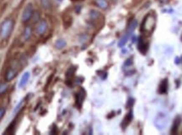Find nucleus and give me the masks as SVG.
<instances>
[{"instance_id":"nucleus-23","label":"nucleus","mask_w":182,"mask_h":135,"mask_svg":"<svg viewBox=\"0 0 182 135\" xmlns=\"http://www.w3.org/2000/svg\"><path fill=\"white\" fill-rule=\"evenodd\" d=\"M8 85L6 83H0V95H4L7 91Z\"/></svg>"},{"instance_id":"nucleus-10","label":"nucleus","mask_w":182,"mask_h":135,"mask_svg":"<svg viewBox=\"0 0 182 135\" xmlns=\"http://www.w3.org/2000/svg\"><path fill=\"white\" fill-rule=\"evenodd\" d=\"M137 25H138V21H137V20H132L129 23V26H128V31H127V33H126V35H127L128 37H131V34L133 33L134 30L136 29V27H137Z\"/></svg>"},{"instance_id":"nucleus-12","label":"nucleus","mask_w":182,"mask_h":135,"mask_svg":"<svg viewBox=\"0 0 182 135\" xmlns=\"http://www.w3.org/2000/svg\"><path fill=\"white\" fill-rule=\"evenodd\" d=\"M75 71H76V68L75 67H70L67 70V73H66V79H67V81H68V82H71L72 80H73V77L75 73Z\"/></svg>"},{"instance_id":"nucleus-3","label":"nucleus","mask_w":182,"mask_h":135,"mask_svg":"<svg viewBox=\"0 0 182 135\" xmlns=\"http://www.w3.org/2000/svg\"><path fill=\"white\" fill-rule=\"evenodd\" d=\"M34 9H33L32 4H28L26 5V7L25 8V9L22 13L21 16V20L23 23H26L29 20H31L32 18V15L34 14Z\"/></svg>"},{"instance_id":"nucleus-22","label":"nucleus","mask_w":182,"mask_h":135,"mask_svg":"<svg viewBox=\"0 0 182 135\" xmlns=\"http://www.w3.org/2000/svg\"><path fill=\"white\" fill-rule=\"evenodd\" d=\"M131 117H132V113H131V112L130 113H128V115H127V117H125V119H124L123 123H122V126H123L124 128H125V127H126V126L130 123V121L131 120Z\"/></svg>"},{"instance_id":"nucleus-24","label":"nucleus","mask_w":182,"mask_h":135,"mask_svg":"<svg viewBox=\"0 0 182 135\" xmlns=\"http://www.w3.org/2000/svg\"><path fill=\"white\" fill-rule=\"evenodd\" d=\"M5 112H6V109L4 107H1L0 108V120L4 117V116L5 115Z\"/></svg>"},{"instance_id":"nucleus-25","label":"nucleus","mask_w":182,"mask_h":135,"mask_svg":"<svg viewBox=\"0 0 182 135\" xmlns=\"http://www.w3.org/2000/svg\"><path fill=\"white\" fill-rule=\"evenodd\" d=\"M57 1H58V2H62V0H57Z\"/></svg>"},{"instance_id":"nucleus-13","label":"nucleus","mask_w":182,"mask_h":135,"mask_svg":"<svg viewBox=\"0 0 182 135\" xmlns=\"http://www.w3.org/2000/svg\"><path fill=\"white\" fill-rule=\"evenodd\" d=\"M148 48H149V44L148 42H145L144 40L142 39V37L139 39L138 41V49L140 50V52L142 53H145L147 50H148Z\"/></svg>"},{"instance_id":"nucleus-4","label":"nucleus","mask_w":182,"mask_h":135,"mask_svg":"<svg viewBox=\"0 0 182 135\" xmlns=\"http://www.w3.org/2000/svg\"><path fill=\"white\" fill-rule=\"evenodd\" d=\"M166 123H167V120L165 118V115L162 113L159 114L155 119V125L157 128L162 129L166 126Z\"/></svg>"},{"instance_id":"nucleus-15","label":"nucleus","mask_w":182,"mask_h":135,"mask_svg":"<svg viewBox=\"0 0 182 135\" xmlns=\"http://www.w3.org/2000/svg\"><path fill=\"white\" fill-rule=\"evenodd\" d=\"M95 4L101 9H106L109 6V4L106 0H95Z\"/></svg>"},{"instance_id":"nucleus-5","label":"nucleus","mask_w":182,"mask_h":135,"mask_svg":"<svg viewBox=\"0 0 182 135\" xmlns=\"http://www.w3.org/2000/svg\"><path fill=\"white\" fill-rule=\"evenodd\" d=\"M47 30V22L45 20H41L38 22L37 26V34L39 36H42Z\"/></svg>"},{"instance_id":"nucleus-9","label":"nucleus","mask_w":182,"mask_h":135,"mask_svg":"<svg viewBox=\"0 0 182 135\" xmlns=\"http://www.w3.org/2000/svg\"><path fill=\"white\" fill-rule=\"evenodd\" d=\"M17 75V70L15 69H9L5 73V80L6 81H11L15 79Z\"/></svg>"},{"instance_id":"nucleus-20","label":"nucleus","mask_w":182,"mask_h":135,"mask_svg":"<svg viewBox=\"0 0 182 135\" xmlns=\"http://www.w3.org/2000/svg\"><path fill=\"white\" fill-rule=\"evenodd\" d=\"M31 19H32L33 23H37V22L40 21V12H38V11H35L32 15V18Z\"/></svg>"},{"instance_id":"nucleus-16","label":"nucleus","mask_w":182,"mask_h":135,"mask_svg":"<svg viewBox=\"0 0 182 135\" xmlns=\"http://www.w3.org/2000/svg\"><path fill=\"white\" fill-rule=\"evenodd\" d=\"M40 4H41L42 8L45 9L46 10L51 9V6H52L51 0H40Z\"/></svg>"},{"instance_id":"nucleus-8","label":"nucleus","mask_w":182,"mask_h":135,"mask_svg":"<svg viewBox=\"0 0 182 135\" xmlns=\"http://www.w3.org/2000/svg\"><path fill=\"white\" fill-rule=\"evenodd\" d=\"M26 98L22 99V100H20V101H19L18 104L15 106V107L14 108V110H13V115H14V116H15V115H17V114H19L20 112V111H21V110L25 107V106H26Z\"/></svg>"},{"instance_id":"nucleus-1","label":"nucleus","mask_w":182,"mask_h":135,"mask_svg":"<svg viewBox=\"0 0 182 135\" xmlns=\"http://www.w3.org/2000/svg\"><path fill=\"white\" fill-rule=\"evenodd\" d=\"M156 16L153 14H148L142 23V31L145 34H151L155 28Z\"/></svg>"},{"instance_id":"nucleus-11","label":"nucleus","mask_w":182,"mask_h":135,"mask_svg":"<svg viewBox=\"0 0 182 135\" xmlns=\"http://www.w3.org/2000/svg\"><path fill=\"white\" fill-rule=\"evenodd\" d=\"M31 35H32V29L30 26H26V28L24 29V31H23V40L26 41L30 40V38L31 37Z\"/></svg>"},{"instance_id":"nucleus-2","label":"nucleus","mask_w":182,"mask_h":135,"mask_svg":"<svg viewBox=\"0 0 182 135\" xmlns=\"http://www.w3.org/2000/svg\"><path fill=\"white\" fill-rule=\"evenodd\" d=\"M14 27V22L12 20H5L0 26V37L2 39H7L8 37L10 36L11 32L13 30Z\"/></svg>"},{"instance_id":"nucleus-21","label":"nucleus","mask_w":182,"mask_h":135,"mask_svg":"<svg viewBox=\"0 0 182 135\" xmlns=\"http://www.w3.org/2000/svg\"><path fill=\"white\" fill-rule=\"evenodd\" d=\"M128 39H129V37L125 34L123 37H121V39L120 40V41H119V43H118V46L120 47V48H122V47H124L125 46V44L127 43V41H128Z\"/></svg>"},{"instance_id":"nucleus-19","label":"nucleus","mask_w":182,"mask_h":135,"mask_svg":"<svg viewBox=\"0 0 182 135\" xmlns=\"http://www.w3.org/2000/svg\"><path fill=\"white\" fill-rule=\"evenodd\" d=\"M100 16V14L99 13L98 11L96 10H91L89 13V17L92 20H98L99 17Z\"/></svg>"},{"instance_id":"nucleus-17","label":"nucleus","mask_w":182,"mask_h":135,"mask_svg":"<svg viewBox=\"0 0 182 135\" xmlns=\"http://www.w3.org/2000/svg\"><path fill=\"white\" fill-rule=\"evenodd\" d=\"M67 45L66 41L62 39H60V40H58L56 41L55 43V47L57 49H62L63 48H65V46Z\"/></svg>"},{"instance_id":"nucleus-14","label":"nucleus","mask_w":182,"mask_h":135,"mask_svg":"<svg viewBox=\"0 0 182 135\" xmlns=\"http://www.w3.org/2000/svg\"><path fill=\"white\" fill-rule=\"evenodd\" d=\"M168 91V80H164L161 82L159 88V92L160 94H164L166 93Z\"/></svg>"},{"instance_id":"nucleus-7","label":"nucleus","mask_w":182,"mask_h":135,"mask_svg":"<svg viewBox=\"0 0 182 135\" xmlns=\"http://www.w3.org/2000/svg\"><path fill=\"white\" fill-rule=\"evenodd\" d=\"M30 72H26V73H23V75L20 78V80L19 81L18 86L19 88H23L24 86H26V84L28 83V81L30 80Z\"/></svg>"},{"instance_id":"nucleus-6","label":"nucleus","mask_w":182,"mask_h":135,"mask_svg":"<svg viewBox=\"0 0 182 135\" xmlns=\"http://www.w3.org/2000/svg\"><path fill=\"white\" fill-rule=\"evenodd\" d=\"M84 98H85V91L84 89H81L76 95V105L79 108H80L82 106Z\"/></svg>"},{"instance_id":"nucleus-18","label":"nucleus","mask_w":182,"mask_h":135,"mask_svg":"<svg viewBox=\"0 0 182 135\" xmlns=\"http://www.w3.org/2000/svg\"><path fill=\"white\" fill-rule=\"evenodd\" d=\"M180 123V117H177L175 120L174 125H173V127H172V133H175L177 132V129H178Z\"/></svg>"}]
</instances>
